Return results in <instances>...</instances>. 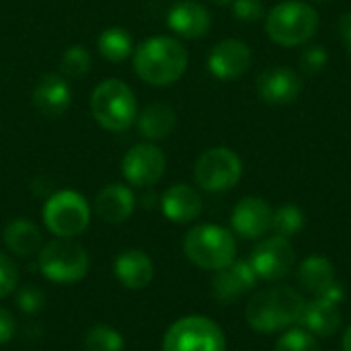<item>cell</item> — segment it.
Listing matches in <instances>:
<instances>
[{"instance_id":"obj_1","label":"cell","mask_w":351,"mask_h":351,"mask_svg":"<svg viewBox=\"0 0 351 351\" xmlns=\"http://www.w3.org/2000/svg\"><path fill=\"white\" fill-rule=\"evenodd\" d=\"M189 66L185 45L167 35H156L142 41L134 49V70L138 78L150 86L175 84Z\"/></svg>"},{"instance_id":"obj_2","label":"cell","mask_w":351,"mask_h":351,"mask_svg":"<svg viewBox=\"0 0 351 351\" xmlns=\"http://www.w3.org/2000/svg\"><path fill=\"white\" fill-rule=\"evenodd\" d=\"M306 300L300 292L288 286L265 288L247 304V323L259 333H276L300 321Z\"/></svg>"},{"instance_id":"obj_3","label":"cell","mask_w":351,"mask_h":351,"mask_svg":"<svg viewBox=\"0 0 351 351\" xmlns=\"http://www.w3.org/2000/svg\"><path fill=\"white\" fill-rule=\"evenodd\" d=\"M321 19L315 6L302 0H284L265 14L267 37L282 47L308 43L319 31Z\"/></svg>"},{"instance_id":"obj_4","label":"cell","mask_w":351,"mask_h":351,"mask_svg":"<svg viewBox=\"0 0 351 351\" xmlns=\"http://www.w3.org/2000/svg\"><path fill=\"white\" fill-rule=\"evenodd\" d=\"M93 119L107 132H125L138 115L134 90L119 78H107L90 95Z\"/></svg>"},{"instance_id":"obj_5","label":"cell","mask_w":351,"mask_h":351,"mask_svg":"<svg viewBox=\"0 0 351 351\" xmlns=\"http://www.w3.org/2000/svg\"><path fill=\"white\" fill-rule=\"evenodd\" d=\"M183 251L197 267L220 271L234 261L237 241L230 230L218 224H197L185 234Z\"/></svg>"},{"instance_id":"obj_6","label":"cell","mask_w":351,"mask_h":351,"mask_svg":"<svg viewBox=\"0 0 351 351\" xmlns=\"http://www.w3.org/2000/svg\"><path fill=\"white\" fill-rule=\"evenodd\" d=\"M90 206L72 189L56 191L43 206V224L58 239H74L88 228Z\"/></svg>"},{"instance_id":"obj_7","label":"cell","mask_w":351,"mask_h":351,"mask_svg":"<svg viewBox=\"0 0 351 351\" xmlns=\"http://www.w3.org/2000/svg\"><path fill=\"white\" fill-rule=\"evenodd\" d=\"M43 278L56 284L80 282L88 271V255L82 245L72 239H56L41 247L37 259Z\"/></svg>"},{"instance_id":"obj_8","label":"cell","mask_w":351,"mask_h":351,"mask_svg":"<svg viewBox=\"0 0 351 351\" xmlns=\"http://www.w3.org/2000/svg\"><path fill=\"white\" fill-rule=\"evenodd\" d=\"M162 351H226V339L212 319L193 315L169 327Z\"/></svg>"},{"instance_id":"obj_9","label":"cell","mask_w":351,"mask_h":351,"mask_svg":"<svg viewBox=\"0 0 351 351\" xmlns=\"http://www.w3.org/2000/svg\"><path fill=\"white\" fill-rule=\"evenodd\" d=\"M193 177L199 189L210 193H220L232 189L243 177V160L241 156L226 148L216 146L206 150L193 169Z\"/></svg>"},{"instance_id":"obj_10","label":"cell","mask_w":351,"mask_h":351,"mask_svg":"<svg viewBox=\"0 0 351 351\" xmlns=\"http://www.w3.org/2000/svg\"><path fill=\"white\" fill-rule=\"evenodd\" d=\"M249 263L255 269L257 278H263L267 282H280L292 271L296 263V253L286 237L274 234L257 243Z\"/></svg>"},{"instance_id":"obj_11","label":"cell","mask_w":351,"mask_h":351,"mask_svg":"<svg viewBox=\"0 0 351 351\" xmlns=\"http://www.w3.org/2000/svg\"><path fill=\"white\" fill-rule=\"evenodd\" d=\"M165 171L167 156L152 142H142L130 148L121 160V173L132 187H152L162 179Z\"/></svg>"},{"instance_id":"obj_12","label":"cell","mask_w":351,"mask_h":351,"mask_svg":"<svg viewBox=\"0 0 351 351\" xmlns=\"http://www.w3.org/2000/svg\"><path fill=\"white\" fill-rule=\"evenodd\" d=\"M253 66V51L241 39H222L208 53V70L218 80H237Z\"/></svg>"},{"instance_id":"obj_13","label":"cell","mask_w":351,"mask_h":351,"mask_svg":"<svg viewBox=\"0 0 351 351\" xmlns=\"http://www.w3.org/2000/svg\"><path fill=\"white\" fill-rule=\"evenodd\" d=\"M255 88L267 105H290L302 93V78L288 66H274L257 76Z\"/></svg>"},{"instance_id":"obj_14","label":"cell","mask_w":351,"mask_h":351,"mask_svg":"<svg viewBox=\"0 0 351 351\" xmlns=\"http://www.w3.org/2000/svg\"><path fill=\"white\" fill-rule=\"evenodd\" d=\"M271 220H274L271 206L255 195L243 197L234 206L230 216L232 230L243 239H261L271 230Z\"/></svg>"},{"instance_id":"obj_15","label":"cell","mask_w":351,"mask_h":351,"mask_svg":"<svg viewBox=\"0 0 351 351\" xmlns=\"http://www.w3.org/2000/svg\"><path fill=\"white\" fill-rule=\"evenodd\" d=\"M167 25L173 33L183 39H202L210 33L212 14L210 10L193 0H179L167 14Z\"/></svg>"},{"instance_id":"obj_16","label":"cell","mask_w":351,"mask_h":351,"mask_svg":"<svg viewBox=\"0 0 351 351\" xmlns=\"http://www.w3.org/2000/svg\"><path fill=\"white\" fill-rule=\"evenodd\" d=\"M255 284H257V274L251 267V263L249 261H232L228 267L220 269L214 276L212 292H214L216 300L230 304L237 298L251 292L255 288Z\"/></svg>"},{"instance_id":"obj_17","label":"cell","mask_w":351,"mask_h":351,"mask_svg":"<svg viewBox=\"0 0 351 351\" xmlns=\"http://www.w3.org/2000/svg\"><path fill=\"white\" fill-rule=\"evenodd\" d=\"M72 90L62 74H43L33 88V105L47 117H60L70 109Z\"/></svg>"},{"instance_id":"obj_18","label":"cell","mask_w":351,"mask_h":351,"mask_svg":"<svg viewBox=\"0 0 351 351\" xmlns=\"http://www.w3.org/2000/svg\"><path fill=\"white\" fill-rule=\"evenodd\" d=\"M136 208V195L128 185L111 183L105 185L95 197V212L107 224L125 222Z\"/></svg>"},{"instance_id":"obj_19","label":"cell","mask_w":351,"mask_h":351,"mask_svg":"<svg viewBox=\"0 0 351 351\" xmlns=\"http://www.w3.org/2000/svg\"><path fill=\"white\" fill-rule=\"evenodd\" d=\"M160 208H162V214L171 222L187 224V222H193L202 214L204 202L197 189H193L191 185L179 183L165 191V195L160 197Z\"/></svg>"},{"instance_id":"obj_20","label":"cell","mask_w":351,"mask_h":351,"mask_svg":"<svg viewBox=\"0 0 351 351\" xmlns=\"http://www.w3.org/2000/svg\"><path fill=\"white\" fill-rule=\"evenodd\" d=\"M298 323L302 325V329H306L315 337H331L337 333L341 325L339 304L317 296L315 300L304 304Z\"/></svg>"},{"instance_id":"obj_21","label":"cell","mask_w":351,"mask_h":351,"mask_svg":"<svg viewBox=\"0 0 351 351\" xmlns=\"http://www.w3.org/2000/svg\"><path fill=\"white\" fill-rule=\"evenodd\" d=\"M113 269L121 286L128 290H144L152 282V276H154L150 257L138 249H128L119 253Z\"/></svg>"},{"instance_id":"obj_22","label":"cell","mask_w":351,"mask_h":351,"mask_svg":"<svg viewBox=\"0 0 351 351\" xmlns=\"http://www.w3.org/2000/svg\"><path fill=\"white\" fill-rule=\"evenodd\" d=\"M177 125L175 109L167 103H150L136 115L138 134L148 142H158L171 136Z\"/></svg>"},{"instance_id":"obj_23","label":"cell","mask_w":351,"mask_h":351,"mask_svg":"<svg viewBox=\"0 0 351 351\" xmlns=\"http://www.w3.org/2000/svg\"><path fill=\"white\" fill-rule=\"evenodd\" d=\"M4 245L8 251L16 257H31L41 249L43 237L41 230L35 222L27 218H16L10 220L4 228Z\"/></svg>"},{"instance_id":"obj_24","label":"cell","mask_w":351,"mask_h":351,"mask_svg":"<svg viewBox=\"0 0 351 351\" xmlns=\"http://www.w3.org/2000/svg\"><path fill=\"white\" fill-rule=\"evenodd\" d=\"M298 280H300L302 288L315 296H323L337 282L333 263L323 255L306 257L298 267Z\"/></svg>"},{"instance_id":"obj_25","label":"cell","mask_w":351,"mask_h":351,"mask_svg":"<svg viewBox=\"0 0 351 351\" xmlns=\"http://www.w3.org/2000/svg\"><path fill=\"white\" fill-rule=\"evenodd\" d=\"M97 47H99V53L107 62H113V64L125 62L136 49L130 31L123 27H107L97 39Z\"/></svg>"},{"instance_id":"obj_26","label":"cell","mask_w":351,"mask_h":351,"mask_svg":"<svg viewBox=\"0 0 351 351\" xmlns=\"http://www.w3.org/2000/svg\"><path fill=\"white\" fill-rule=\"evenodd\" d=\"M304 222H306L304 212L296 204H284L278 210H274L271 228L276 230V234L290 239L304 228Z\"/></svg>"},{"instance_id":"obj_27","label":"cell","mask_w":351,"mask_h":351,"mask_svg":"<svg viewBox=\"0 0 351 351\" xmlns=\"http://www.w3.org/2000/svg\"><path fill=\"white\" fill-rule=\"evenodd\" d=\"M82 348L84 351H123V337L113 327L97 325L84 335Z\"/></svg>"},{"instance_id":"obj_28","label":"cell","mask_w":351,"mask_h":351,"mask_svg":"<svg viewBox=\"0 0 351 351\" xmlns=\"http://www.w3.org/2000/svg\"><path fill=\"white\" fill-rule=\"evenodd\" d=\"M93 66V58H90V51L80 45V43H74L70 45L64 53H62V60H60V72L64 76H70V78H80L84 76Z\"/></svg>"},{"instance_id":"obj_29","label":"cell","mask_w":351,"mask_h":351,"mask_svg":"<svg viewBox=\"0 0 351 351\" xmlns=\"http://www.w3.org/2000/svg\"><path fill=\"white\" fill-rule=\"evenodd\" d=\"M274 351H321V346L306 329H290L276 341Z\"/></svg>"},{"instance_id":"obj_30","label":"cell","mask_w":351,"mask_h":351,"mask_svg":"<svg viewBox=\"0 0 351 351\" xmlns=\"http://www.w3.org/2000/svg\"><path fill=\"white\" fill-rule=\"evenodd\" d=\"M300 68L308 74H319L325 70V66L329 64V53L325 45H308L302 49L300 58Z\"/></svg>"},{"instance_id":"obj_31","label":"cell","mask_w":351,"mask_h":351,"mask_svg":"<svg viewBox=\"0 0 351 351\" xmlns=\"http://www.w3.org/2000/svg\"><path fill=\"white\" fill-rule=\"evenodd\" d=\"M45 304V296L37 286H25L16 292V306L25 315H37Z\"/></svg>"},{"instance_id":"obj_32","label":"cell","mask_w":351,"mask_h":351,"mask_svg":"<svg viewBox=\"0 0 351 351\" xmlns=\"http://www.w3.org/2000/svg\"><path fill=\"white\" fill-rule=\"evenodd\" d=\"M19 284V269L14 261L0 251V298H6L16 290Z\"/></svg>"},{"instance_id":"obj_33","label":"cell","mask_w":351,"mask_h":351,"mask_svg":"<svg viewBox=\"0 0 351 351\" xmlns=\"http://www.w3.org/2000/svg\"><path fill=\"white\" fill-rule=\"evenodd\" d=\"M230 6H232V14L245 23H253L265 16L263 0H234Z\"/></svg>"},{"instance_id":"obj_34","label":"cell","mask_w":351,"mask_h":351,"mask_svg":"<svg viewBox=\"0 0 351 351\" xmlns=\"http://www.w3.org/2000/svg\"><path fill=\"white\" fill-rule=\"evenodd\" d=\"M14 331H16L14 317L6 308H0V346L8 343L14 337Z\"/></svg>"},{"instance_id":"obj_35","label":"cell","mask_w":351,"mask_h":351,"mask_svg":"<svg viewBox=\"0 0 351 351\" xmlns=\"http://www.w3.org/2000/svg\"><path fill=\"white\" fill-rule=\"evenodd\" d=\"M337 31H339V37H341L346 49L350 51L351 56V10L346 12V14H341V19L337 23Z\"/></svg>"},{"instance_id":"obj_36","label":"cell","mask_w":351,"mask_h":351,"mask_svg":"<svg viewBox=\"0 0 351 351\" xmlns=\"http://www.w3.org/2000/svg\"><path fill=\"white\" fill-rule=\"evenodd\" d=\"M343 351H351V325L348 327V331H346V335H343Z\"/></svg>"},{"instance_id":"obj_37","label":"cell","mask_w":351,"mask_h":351,"mask_svg":"<svg viewBox=\"0 0 351 351\" xmlns=\"http://www.w3.org/2000/svg\"><path fill=\"white\" fill-rule=\"evenodd\" d=\"M210 2H214V4H218V6H230L234 0H210Z\"/></svg>"},{"instance_id":"obj_38","label":"cell","mask_w":351,"mask_h":351,"mask_svg":"<svg viewBox=\"0 0 351 351\" xmlns=\"http://www.w3.org/2000/svg\"><path fill=\"white\" fill-rule=\"evenodd\" d=\"M317 2H327V0H317Z\"/></svg>"}]
</instances>
